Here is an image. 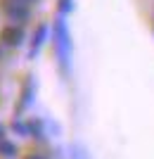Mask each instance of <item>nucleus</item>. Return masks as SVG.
<instances>
[{
  "label": "nucleus",
  "mask_w": 154,
  "mask_h": 159,
  "mask_svg": "<svg viewBox=\"0 0 154 159\" xmlns=\"http://www.w3.org/2000/svg\"><path fill=\"white\" fill-rule=\"evenodd\" d=\"M0 43L5 48H10V50L21 48L26 43V29H24V24H12V21L5 24L0 29Z\"/></svg>",
  "instance_id": "nucleus-3"
},
{
  "label": "nucleus",
  "mask_w": 154,
  "mask_h": 159,
  "mask_svg": "<svg viewBox=\"0 0 154 159\" xmlns=\"http://www.w3.org/2000/svg\"><path fill=\"white\" fill-rule=\"evenodd\" d=\"M24 159H47V157H43V154H38V152H31V154H26Z\"/></svg>",
  "instance_id": "nucleus-11"
},
{
  "label": "nucleus",
  "mask_w": 154,
  "mask_h": 159,
  "mask_svg": "<svg viewBox=\"0 0 154 159\" xmlns=\"http://www.w3.org/2000/svg\"><path fill=\"white\" fill-rule=\"evenodd\" d=\"M31 138L33 140H45V124L40 119H31Z\"/></svg>",
  "instance_id": "nucleus-9"
},
{
  "label": "nucleus",
  "mask_w": 154,
  "mask_h": 159,
  "mask_svg": "<svg viewBox=\"0 0 154 159\" xmlns=\"http://www.w3.org/2000/svg\"><path fill=\"white\" fill-rule=\"evenodd\" d=\"M152 33H154V26H152Z\"/></svg>",
  "instance_id": "nucleus-14"
},
{
  "label": "nucleus",
  "mask_w": 154,
  "mask_h": 159,
  "mask_svg": "<svg viewBox=\"0 0 154 159\" xmlns=\"http://www.w3.org/2000/svg\"><path fill=\"white\" fill-rule=\"evenodd\" d=\"M17 154H19V147H17V143H12L10 138L0 140V157H5V159H14Z\"/></svg>",
  "instance_id": "nucleus-7"
},
{
  "label": "nucleus",
  "mask_w": 154,
  "mask_h": 159,
  "mask_svg": "<svg viewBox=\"0 0 154 159\" xmlns=\"http://www.w3.org/2000/svg\"><path fill=\"white\" fill-rule=\"evenodd\" d=\"M50 40H52V48H55V60H57V64H59V69L64 74L71 69V31H69V24L64 17H59L57 14V19L52 21V36H50Z\"/></svg>",
  "instance_id": "nucleus-1"
},
{
  "label": "nucleus",
  "mask_w": 154,
  "mask_h": 159,
  "mask_svg": "<svg viewBox=\"0 0 154 159\" xmlns=\"http://www.w3.org/2000/svg\"><path fill=\"white\" fill-rule=\"evenodd\" d=\"M33 102H36V81L29 76V79L21 83L19 100H17V105H14V114H17V116H24V114L33 107Z\"/></svg>",
  "instance_id": "nucleus-5"
},
{
  "label": "nucleus",
  "mask_w": 154,
  "mask_h": 159,
  "mask_svg": "<svg viewBox=\"0 0 154 159\" xmlns=\"http://www.w3.org/2000/svg\"><path fill=\"white\" fill-rule=\"evenodd\" d=\"M19 2H26V5H36L38 0H19Z\"/></svg>",
  "instance_id": "nucleus-13"
},
{
  "label": "nucleus",
  "mask_w": 154,
  "mask_h": 159,
  "mask_svg": "<svg viewBox=\"0 0 154 159\" xmlns=\"http://www.w3.org/2000/svg\"><path fill=\"white\" fill-rule=\"evenodd\" d=\"M12 131L17 133V135H21V138H31V119L17 116V119L12 121Z\"/></svg>",
  "instance_id": "nucleus-6"
},
{
  "label": "nucleus",
  "mask_w": 154,
  "mask_h": 159,
  "mask_svg": "<svg viewBox=\"0 0 154 159\" xmlns=\"http://www.w3.org/2000/svg\"><path fill=\"white\" fill-rule=\"evenodd\" d=\"M0 10L12 24H29L31 21V5L19 0H0Z\"/></svg>",
  "instance_id": "nucleus-2"
},
{
  "label": "nucleus",
  "mask_w": 154,
  "mask_h": 159,
  "mask_svg": "<svg viewBox=\"0 0 154 159\" xmlns=\"http://www.w3.org/2000/svg\"><path fill=\"white\" fill-rule=\"evenodd\" d=\"M5 133H7V126H5V124H0V140H5V138H7Z\"/></svg>",
  "instance_id": "nucleus-12"
},
{
  "label": "nucleus",
  "mask_w": 154,
  "mask_h": 159,
  "mask_svg": "<svg viewBox=\"0 0 154 159\" xmlns=\"http://www.w3.org/2000/svg\"><path fill=\"white\" fill-rule=\"evenodd\" d=\"M67 152H69L67 154L69 159H90V157H88V152H86V147L81 145V143H71Z\"/></svg>",
  "instance_id": "nucleus-8"
},
{
  "label": "nucleus",
  "mask_w": 154,
  "mask_h": 159,
  "mask_svg": "<svg viewBox=\"0 0 154 159\" xmlns=\"http://www.w3.org/2000/svg\"><path fill=\"white\" fill-rule=\"evenodd\" d=\"M74 0H57V14L59 17H67V14L74 12Z\"/></svg>",
  "instance_id": "nucleus-10"
},
{
  "label": "nucleus",
  "mask_w": 154,
  "mask_h": 159,
  "mask_svg": "<svg viewBox=\"0 0 154 159\" xmlns=\"http://www.w3.org/2000/svg\"><path fill=\"white\" fill-rule=\"evenodd\" d=\"M50 36H52V24H47V21L36 24L33 33H31V43H29V60H33V57H38L43 52V48H45Z\"/></svg>",
  "instance_id": "nucleus-4"
}]
</instances>
